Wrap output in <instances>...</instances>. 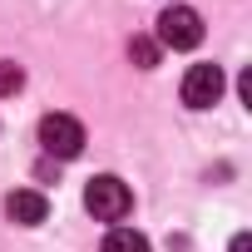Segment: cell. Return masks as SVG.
<instances>
[{"mask_svg": "<svg viewBox=\"0 0 252 252\" xmlns=\"http://www.w3.org/2000/svg\"><path fill=\"white\" fill-rule=\"evenodd\" d=\"M232 252H252V237H247V232H237V237H232Z\"/></svg>", "mask_w": 252, "mask_h": 252, "instance_id": "9", "label": "cell"}, {"mask_svg": "<svg viewBox=\"0 0 252 252\" xmlns=\"http://www.w3.org/2000/svg\"><path fill=\"white\" fill-rule=\"evenodd\" d=\"M104 252H149V237L134 232V227H114L104 237Z\"/></svg>", "mask_w": 252, "mask_h": 252, "instance_id": "6", "label": "cell"}, {"mask_svg": "<svg viewBox=\"0 0 252 252\" xmlns=\"http://www.w3.org/2000/svg\"><path fill=\"white\" fill-rule=\"evenodd\" d=\"M84 208H89L99 222H124V218H129V208H134V193H129V183H124V178L99 173V178H89V188H84Z\"/></svg>", "mask_w": 252, "mask_h": 252, "instance_id": "1", "label": "cell"}, {"mask_svg": "<svg viewBox=\"0 0 252 252\" xmlns=\"http://www.w3.org/2000/svg\"><path fill=\"white\" fill-rule=\"evenodd\" d=\"M20 84H25L20 64H0V94H20Z\"/></svg>", "mask_w": 252, "mask_h": 252, "instance_id": "8", "label": "cell"}, {"mask_svg": "<svg viewBox=\"0 0 252 252\" xmlns=\"http://www.w3.org/2000/svg\"><path fill=\"white\" fill-rule=\"evenodd\" d=\"M5 218L20 222V227H40V222L50 218V198L35 193V188H15V193L5 198Z\"/></svg>", "mask_w": 252, "mask_h": 252, "instance_id": "5", "label": "cell"}, {"mask_svg": "<svg viewBox=\"0 0 252 252\" xmlns=\"http://www.w3.org/2000/svg\"><path fill=\"white\" fill-rule=\"evenodd\" d=\"M158 45H168V50H193V45H203V15L188 10V5H168V10L158 15Z\"/></svg>", "mask_w": 252, "mask_h": 252, "instance_id": "3", "label": "cell"}, {"mask_svg": "<svg viewBox=\"0 0 252 252\" xmlns=\"http://www.w3.org/2000/svg\"><path fill=\"white\" fill-rule=\"evenodd\" d=\"M129 60H134L139 69H154V64H158V45L144 40V35H134V40H129Z\"/></svg>", "mask_w": 252, "mask_h": 252, "instance_id": "7", "label": "cell"}, {"mask_svg": "<svg viewBox=\"0 0 252 252\" xmlns=\"http://www.w3.org/2000/svg\"><path fill=\"white\" fill-rule=\"evenodd\" d=\"M40 149L50 158H79L84 154V124L69 114H45L40 119Z\"/></svg>", "mask_w": 252, "mask_h": 252, "instance_id": "2", "label": "cell"}, {"mask_svg": "<svg viewBox=\"0 0 252 252\" xmlns=\"http://www.w3.org/2000/svg\"><path fill=\"white\" fill-rule=\"evenodd\" d=\"M222 69L218 64H193L188 74H183V104L188 109H213L218 99H222Z\"/></svg>", "mask_w": 252, "mask_h": 252, "instance_id": "4", "label": "cell"}]
</instances>
